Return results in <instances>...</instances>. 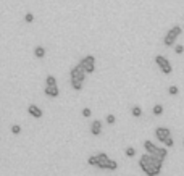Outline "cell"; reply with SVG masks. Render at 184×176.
<instances>
[{
    "label": "cell",
    "mask_w": 184,
    "mask_h": 176,
    "mask_svg": "<svg viewBox=\"0 0 184 176\" xmlns=\"http://www.w3.org/2000/svg\"><path fill=\"white\" fill-rule=\"evenodd\" d=\"M139 166L147 176H158L160 171H162V166H163V160L157 159V157L152 155V154L145 152L139 160Z\"/></svg>",
    "instance_id": "obj_1"
},
{
    "label": "cell",
    "mask_w": 184,
    "mask_h": 176,
    "mask_svg": "<svg viewBox=\"0 0 184 176\" xmlns=\"http://www.w3.org/2000/svg\"><path fill=\"white\" fill-rule=\"evenodd\" d=\"M181 26H173L171 29L167 32V36H165V39H163V44L167 45V47H173L174 44H176V39L179 37V34H181Z\"/></svg>",
    "instance_id": "obj_2"
},
{
    "label": "cell",
    "mask_w": 184,
    "mask_h": 176,
    "mask_svg": "<svg viewBox=\"0 0 184 176\" xmlns=\"http://www.w3.org/2000/svg\"><path fill=\"white\" fill-rule=\"evenodd\" d=\"M155 63H157V66L160 68V71L163 73V75H171L173 66H171V63H170V60L167 57L157 55V57H155Z\"/></svg>",
    "instance_id": "obj_3"
},
{
    "label": "cell",
    "mask_w": 184,
    "mask_h": 176,
    "mask_svg": "<svg viewBox=\"0 0 184 176\" xmlns=\"http://www.w3.org/2000/svg\"><path fill=\"white\" fill-rule=\"evenodd\" d=\"M79 66L86 71V75H91L95 71V57L92 55H86V57L79 61Z\"/></svg>",
    "instance_id": "obj_4"
},
{
    "label": "cell",
    "mask_w": 184,
    "mask_h": 176,
    "mask_svg": "<svg viewBox=\"0 0 184 176\" xmlns=\"http://www.w3.org/2000/svg\"><path fill=\"white\" fill-rule=\"evenodd\" d=\"M70 78L74 79V81H82V82H84V79H86V71L79 66V65H76V66L70 71Z\"/></svg>",
    "instance_id": "obj_5"
},
{
    "label": "cell",
    "mask_w": 184,
    "mask_h": 176,
    "mask_svg": "<svg viewBox=\"0 0 184 176\" xmlns=\"http://www.w3.org/2000/svg\"><path fill=\"white\" fill-rule=\"evenodd\" d=\"M171 136V131L168 128H163V126H160V128H157L155 129V137L158 139L160 141V144H163L165 141H167V139Z\"/></svg>",
    "instance_id": "obj_6"
},
{
    "label": "cell",
    "mask_w": 184,
    "mask_h": 176,
    "mask_svg": "<svg viewBox=\"0 0 184 176\" xmlns=\"http://www.w3.org/2000/svg\"><path fill=\"white\" fill-rule=\"evenodd\" d=\"M107 162H108V155H107L105 152L97 154V168L105 170V165H107Z\"/></svg>",
    "instance_id": "obj_7"
},
{
    "label": "cell",
    "mask_w": 184,
    "mask_h": 176,
    "mask_svg": "<svg viewBox=\"0 0 184 176\" xmlns=\"http://www.w3.org/2000/svg\"><path fill=\"white\" fill-rule=\"evenodd\" d=\"M27 113L31 115L32 118H42V115H44L42 108H39L37 105H29L27 107Z\"/></svg>",
    "instance_id": "obj_8"
},
{
    "label": "cell",
    "mask_w": 184,
    "mask_h": 176,
    "mask_svg": "<svg viewBox=\"0 0 184 176\" xmlns=\"http://www.w3.org/2000/svg\"><path fill=\"white\" fill-rule=\"evenodd\" d=\"M152 155H155V157H158V159L160 160H165V159H167V157H168V149H167V147H155V150H153V154Z\"/></svg>",
    "instance_id": "obj_9"
},
{
    "label": "cell",
    "mask_w": 184,
    "mask_h": 176,
    "mask_svg": "<svg viewBox=\"0 0 184 176\" xmlns=\"http://www.w3.org/2000/svg\"><path fill=\"white\" fill-rule=\"evenodd\" d=\"M45 95H48V97H58L60 95V89H58V86L57 84H53V86H45Z\"/></svg>",
    "instance_id": "obj_10"
},
{
    "label": "cell",
    "mask_w": 184,
    "mask_h": 176,
    "mask_svg": "<svg viewBox=\"0 0 184 176\" xmlns=\"http://www.w3.org/2000/svg\"><path fill=\"white\" fill-rule=\"evenodd\" d=\"M91 134H94V136H100L102 134V121H99V120L92 121V125H91Z\"/></svg>",
    "instance_id": "obj_11"
},
{
    "label": "cell",
    "mask_w": 184,
    "mask_h": 176,
    "mask_svg": "<svg viewBox=\"0 0 184 176\" xmlns=\"http://www.w3.org/2000/svg\"><path fill=\"white\" fill-rule=\"evenodd\" d=\"M155 147H157V145H155L152 141H145L144 142V149H145V152H147V154H153Z\"/></svg>",
    "instance_id": "obj_12"
},
{
    "label": "cell",
    "mask_w": 184,
    "mask_h": 176,
    "mask_svg": "<svg viewBox=\"0 0 184 176\" xmlns=\"http://www.w3.org/2000/svg\"><path fill=\"white\" fill-rule=\"evenodd\" d=\"M34 55L37 58H44L45 57V49L42 47V45H37V47L34 49Z\"/></svg>",
    "instance_id": "obj_13"
},
{
    "label": "cell",
    "mask_w": 184,
    "mask_h": 176,
    "mask_svg": "<svg viewBox=\"0 0 184 176\" xmlns=\"http://www.w3.org/2000/svg\"><path fill=\"white\" fill-rule=\"evenodd\" d=\"M116 168H118V163H116L115 160H112V159H108V162H107V165H105V170H110V171H115Z\"/></svg>",
    "instance_id": "obj_14"
},
{
    "label": "cell",
    "mask_w": 184,
    "mask_h": 176,
    "mask_svg": "<svg viewBox=\"0 0 184 176\" xmlns=\"http://www.w3.org/2000/svg\"><path fill=\"white\" fill-rule=\"evenodd\" d=\"M131 113H132V116L139 118V116H142V108L136 105V107H132V108H131Z\"/></svg>",
    "instance_id": "obj_15"
},
{
    "label": "cell",
    "mask_w": 184,
    "mask_h": 176,
    "mask_svg": "<svg viewBox=\"0 0 184 176\" xmlns=\"http://www.w3.org/2000/svg\"><path fill=\"white\" fill-rule=\"evenodd\" d=\"M82 84H84L82 81H74V79H71V87H73L74 90H81V89H82Z\"/></svg>",
    "instance_id": "obj_16"
},
{
    "label": "cell",
    "mask_w": 184,
    "mask_h": 176,
    "mask_svg": "<svg viewBox=\"0 0 184 176\" xmlns=\"http://www.w3.org/2000/svg\"><path fill=\"white\" fill-rule=\"evenodd\" d=\"M53 84H57V79H55V76L48 75V76L45 78V86H53Z\"/></svg>",
    "instance_id": "obj_17"
},
{
    "label": "cell",
    "mask_w": 184,
    "mask_h": 176,
    "mask_svg": "<svg viewBox=\"0 0 184 176\" xmlns=\"http://www.w3.org/2000/svg\"><path fill=\"white\" fill-rule=\"evenodd\" d=\"M152 112H153V115H162L163 113V105H160V104H157V105H153V110H152Z\"/></svg>",
    "instance_id": "obj_18"
},
{
    "label": "cell",
    "mask_w": 184,
    "mask_h": 176,
    "mask_svg": "<svg viewBox=\"0 0 184 176\" xmlns=\"http://www.w3.org/2000/svg\"><path fill=\"white\" fill-rule=\"evenodd\" d=\"M168 94H170V95H178V94H179L178 86H170V87H168Z\"/></svg>",
    "instance_id": "obj_19"
},
{
    "label": "cell",
    "mask_w": 184,
    "mask_h": 176,
    "mask_svg": "<svg viewBox=\"0 0 184 176\" xmlns=\"http://www.w3.org/2000/svg\"><path fill=\"white\" fill-rule=\"evenodd\" d=\"M87 163L92 165V166H97V155H91L89 159H87Z\"/></svg>",
    "instance_id": "obj_20"
},
{
    "label": "cell",
    "mask_w": 184,
    "mask_h": 176,
    "mask_svg": "<svg viewBox=\"0 0 184 176\" xmlns=\"http://www.w3.org/2000/svg\"><path fill=\"white\" fill-rule=\"evenodd\" d=\"M105 121H107V123H108V125H113V123L116 121V116L110 113V115H107V118H105Z\"/></svg>",
    "instance_id": "obj_21"
},
{
    "label": "cell",
    "mask_w": 184,
    "mask_h": 176,
    "mask_svg": "<svg viewBox=\"0 0 184 176\" xmlns=\"http://www.w3.org/2000/svg\"><path fill=\"white\" fill-rule=\"evenodd\" d=\"M134 155H136L134 147H126V157H134Z\"/></svg>",
    "instance_id": "obj_22"
},
{
    "label": "cell",
    "mask_w": 184,
    "mask_h": 176,
    "mask_svg": "<svg viewBox=\"0 0 184 176\" xmlns=\"http://www.w3.org/2000/svg\"><path fill=\"white\" fill-rule=\"evenodd\" d=\"M12 133L13 134H19L21 133V126L19 125H12Z\"/></svg>",
    "instance_id": "obj_23"
},
{
    "label": "cell",
    "mask_w": 184,
    "mask_h": 176,
    "mask_svg": "<svg viewBox=\"0 0 184 176\" xmlns=\"http://www.w3.org/2000/svg\"><path fill=\"white\" fill-rule=\"evenodd\" d=\"M24 21H26V23H32V21H34V15H32V13H26V15H24Z\"/></svg>",
    "instance_id": "obj_24"
},
{
    "label": "cell",
    "mask_w": 184,
    "mask_h": 176,
    "mask_svg": "<svg viewBox=\"0 0 184 176\" xmlns=\"http://www.w3.org/2000/svg\"><path fill=\"white\" fill-rule=\"evenodd\" d=\"M174 52H176L178 55H181V53L184 52V47H182L181 44H176V45H174Z\"/></svg>",
    "instance_id": "obj_25"
},
{
    "label": "cell",
    "mask_w": 184,
    "mask_h": 176,
    "mask_svg": "<svg viewBox=\"0 0 184 176\" xmlns=\"http://www.w3.org/2000/svg\"><path fill=\"white\" fill-rule=\"evenodd\" d=\"M163 144L167 145V147H173V145H174V141H173V137L170 136V137H168V139H167V141H165Z\"/></svg>",
    "instance_id": "obj_26"
},
{
    "label": "cell",
    "mask_w": 184,
    "mask_h": 176,
    "mask_svg": "<svg viewBox=\"0 0 184 176\" xmlns=\"http://www.w3.org/2000/svg\"><path fill=\"white\" fill-rule=\"evenodd\" d=\"M91 115H92L91 108H82V116H84V118H89Z\"/></svg>",
    "instance_id": "obj_27"
},
{
    "label": "cell",
    "mask_w": 184,
    "mask_h": 176,
    "mask_svg": "<svg viewBox=\"0 0 184 176\" xmlns=\"http://www.w3.org/2000/svg\"><path fill=\"white\" fill-rule=\"evenodd\" d=\"M182 144H184V141H182Z\"/></svg>",
    "instance_id": "obj_28"
}]
</instances>
